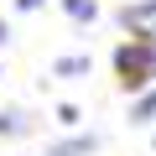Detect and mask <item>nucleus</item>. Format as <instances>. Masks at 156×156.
I'll use <instances>...</instances> for the list:
<instances>
[{
  "label": "nucleus",
  "mask_w": 156,
  "mask_h": 156,
  "mask_svg": "<svg viewBox=\"0 0 156 156\" xmlns=\"http://www.w3.org/2000/svg\"><path fill=\"white\" fill-rule=\"evenodd\" d=\"M89 68H94L89 57H57V62H52L57 78H89Z\"/></svg>",
  "instance_id": "4"
},
{
  "label": "nucleus",
  "mask_w": 156,
  "mask_h": 156,
  "mask_svg": "<svg viewBox=\"0 0 156 156\" xmlns=\"http://www.w3.org/2000/svg\"><path fill=\"white\" fill-rule=\"evenodd\" d=\"M62 11H68L73 21H94V16H99V5H94V0H62Z\"/></svg>",
  "instance_id": "7"
},
{
  "label": "nucleus",
  "mask_w": 156,
  "mask_h": 156,
  "mask_svg": "<svg viewBox=\"0 0 156 156\" xmlns=\"http://www.w3.org/2000/svg\"><path fill=\"white\" fill-rule=\"evenodd\" d=\"M99 151V135L89 130V135H73V140H57V146H47V156H94Z\"/></svg>",
  "instance_id": "3"
},
{
  "label": "nucleus",
  "mask_w": 156,
  "mask_h": 156,
  "mask_svg": "<svg viewBox=\"0 0 156 156\" xmlns=\"http://www.w3.org/2000/svg\"><path fill=\"white\" fill-rule=\"evenodd\" d=\"M26 130H31L26 109H5V115H0V135H26Z\"/></svg>",
  "instance_id": "6"
},
{
  "label": "nucleus",
  "mask_w": 156,
  "mask_h": 156,
  "mask_svg": "<svg viewBox=\"0 0 156 156\" xmlns=\"http://www.w3.org/2000/svg\"><path fill=\"white\" fill-rule=\"evenodd\" d=\"M5 37H11V31H5V26H0V42H5Z\"/></svg>",
  "instance_id": "10"
},
{
  "label": "nucleus",
  "mask_w": 156,
  "mask_h": 156,
  "mask_svg": "<svg viewBox=\"0 0 156 156\" xmlns=\"http://www.w3.org/2000/svg\"><path fill=\"white\" fill-rule=\"evenodd\" d=\"M115 73H120V83L125 89H146L151 83V42H125L120 52H115Z\"/></svg>",
  "instance_id": "1"
},
{
  "label": "nucleus",
  "mask_w": 156,
  "mask_h": 156,
  "mask_svg": "<svg viewBox=\"0 0 156 156\" xmlns=\"http://www.w3.org/2000/svg\"><path fill=\"white\" fill-rule=\"evenodd\" d=\"M120 26L135 37V42H156V0H135V5L120 11Z\"/></svg>",
  "instance_id": "2"
},
{
  "label": "nucleus",
  "mask_w": 156,
  "mask_h": 156,
  "mask_svg": "<svg viewBox=\"0 0 156 156\" xmlns=\"http://www.w3.org/2000/svg\"><path fill=\"white\" fill-rule=\"evenodd\" d=\"M151 78H156V42H151Z\"/></svg>",
  "instance_id": "9"
},
{
  "label": "nucleus",
  "mask_w": 156,
  "mask_h": 156,
  "mask_svg": "<svg viewBox=\"0 0 156 156\" xmlns=\"http://www.w3.org/2000/svg\"><path fill=\"white\" fill-rule=\"evenodd\" d=\"M16 5H21V11H37V5H42V0H16Z\"/></svg>",
  "instance_id": "8"
},
{
  "label": "nucleus",
  "mask_w": 156,
  "mask_h": 156,
  "mask_svg": "<svg viewBox=\"0 0 156 156\" xmlns=\"http://www.w3.org/2000/svg\"><path fill=\"white\" fill-rule=\"evenodd\" d=\"M151 146H156V140H151Z\"/></svg>",
  "instance_id": "11"
},
{
  "label": "nucleus",
  "mask_w": 156,
  "mask_h": 156,
  "mask_svg": "<svg viewBox=\"0 0 156 156\" xmlns=\"http://www.w3.org/2000/svg\"><path fill=\"white\" fill-rule=\"evenodd\" d=\"M151 120H156V89L140 94V99L130 104V125H151Z\"/></svg>",
  "instance_id": "5"
}]
</instances>
